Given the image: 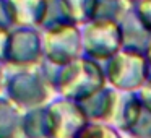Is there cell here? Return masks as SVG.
Instances as JSON below:
<instances>
[{
  "mask_svg": "<svg viewBox=\"0 0 151 138\" xmlns=\"http://www.w3.org/2000/svg\"><path fill=\"white\" fill-rule=\"evenodd\" d=\"M138 10H140V15L137 13L138 18L151 31V0H141L140 5H138Z\"/></svg>",
  "mask_w": 151,
  "mask_h": 138,
  "instance_id": "6da1fadb",
  "label": "cell"
}]
</instances>
